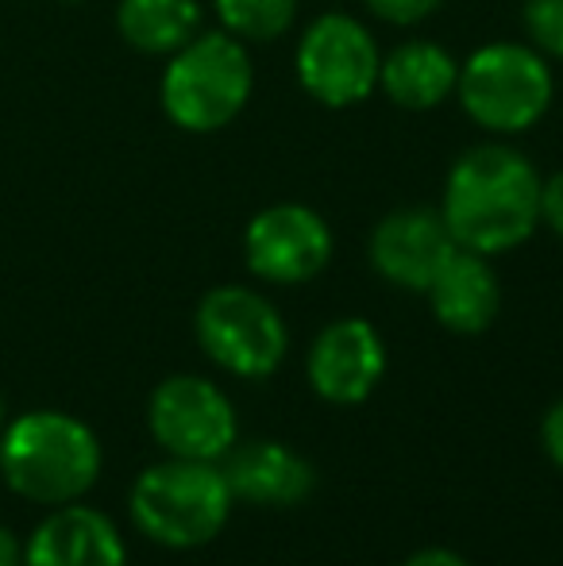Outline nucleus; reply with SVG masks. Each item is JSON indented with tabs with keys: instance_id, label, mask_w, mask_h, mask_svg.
Here are the masks:
<instances>
[{
	"instance_id": "nucleus-1",
	"label": "nucleus",
	"mask_w": 563,
	"mask_h": 566,
	"mask_svg": "<svg viewBox=\"0 0 563 566\" xmlns=\"http://www.w3.org/2000/svg\"><path fill=\"white\" fill-rule=\"evenodd\" d=\"M541 170L510 143H479L451 163L444 178L440 217L456 247L505 254L541 224Z\"/></svg>"
},
{
	"instance_id": "nucleus-2",
	"label": "nucleus",
	"mask_w": 563,
	"mask_h": 566,
	"mask_svg": "<svg viewBox=\"0 0 563 566\" xmlns=\"http://www.w3.org/2000/svg\"><path fill=\"white\" fill-rule=\"evenodd\" d=\"M0 478L31 505H74L101 478V440L70 412H20L0 428Z\"/></svg>"
},
{
	"instance_id": "nucleus-3",
	"label": "nucleus",
	"mask_w": 563,
	"mask_h": 566,
	"mask_svg": "<svg viewBox=\"0 0 563 566\" xmlns=\"http://www.w3.org/2000/svg\"><path fill=\"white\" fill-rule=\"evenodd\" d=\"M256 90V66L243 39L220 31H197L170 54L158 82V101L174 127L189 135H212L248 108Z\"/></svg>"
},
{
	"instance_id": "nucleus-4",
	"label": "nucleus",
	"mask_w": 563,
	"mask_h": 566,
	"mask_svg": "<svg viewBox=\"0 0 563 566\" xmlns=\"http://www.w3.org/2000/svg\"><path fill=\"white\" fill-rule=\"evenodd\" d=\"M132 521L147 539L174 552H189L217 536L232 513V490L217 462L163 459L132 485Z\"/></svg>"
},
{
	"instance_id": "nucleus-5",
	"label": "nucleus",
	"mask_w": 563,
	"mask_h": 566,
	"mask_svg": "<svg viewBox=\"0 0 563 566\" xmlns=\"http://www.w3.org/2000/svg\"><path fill=\"white\" fill-rule=\"evenodd\" d=\"M556 77L536 46L487 43L459 62L456 101L487 135H525L552 108Z\"/></svg>"
},
{
	"instance_id": "nucleus-6",
	"label": "nucleus",
	"mask_w": 563,
	"mask_h": 566,
	"mask_svg": "<svg viewBox=\"0 0 563 566\" xmlns=\"http://www.w3.org/2000/svg\"><path fill=\"white\" fill-rule=\"evenodd\" d=\"M194 328L205 355L236 378H267L290 350L282 313L248 285H217L205 293Z\"/></svg>"
},
{
	"instance_id": "nucleus-7",
	"label": "nucleus",
	"mask_w": 563,
	"mask_h": 566,
	"mask_svg": "<svg viewBox=\"0 0 563 566\" xmlns=\"http://www.w3.org/2000/svg\"><path fill=\"white\" fill-rule=\"evenodd\" d=\"M298 82L316 105L355 108L378 90L383 51L367 23L347 12H324L305 28L293 54Z\"/></svg>"
},
{
	"instance_id": "nucleus-8",
	"label": "nucleus",
	"mask_w": 563,
	"mask_h": 566,
	"mask_svg": "<svg viewBox=\"0 0 563 566\" xmlns=\"http://www.w3.org/2000/svg\"><path fill=\"white\" fill-rule=\"evenodd\" d=\"M147 424L174 459L217 462L236 448V409L209 378L174 374L150 394Z\"/></svg>"
},
{
	"instance_id": "nucleus-9",
	"label": "nucleus",
	"mask_w": 563,
	"mask_h": 566,
	"mask_svg": "<svg viewBox=\"0 0 563 566\" xmlns=\"http://www.w3.org/2000/svg\"><path fill=\"white\" fill-rule=\"evenodd\" d=\"M243 259H248V270L259 282H313L332 259V228L309 205H271V209L256 212L248 231H243Z\"/></svg>"
},
{
	"instance_id": "nucleus-10",
	"label": "nucleus",
	"mask_w": 563,
	"mask_h": 566,
	"mask_svg": "<svg viewBox=\"0 0 563 566\" xmlns=\"http://www.w3.org/2000/svg\"><path fill=\"white\" fill-rule=\"evenodd\" d=\"M309 386L332 405H359L375 394L386 374V343L363 316L336 321L313 339L309 350Z\"/></svg>"
},
{
	"instance_id": "nucleus-11",
	"label": "nucleus",
	"mask_w": 563,
	"mask_h": 566,
	"mask_svg": "<svg viewBox=\"0 0 563 566\" xmlns=\"http://www.w3.org/2000/svg\"><path fill=\"white\" fill-rule=\"evenodd\" d=\"M456 251L448 224H444L440 209H398L383 217L371 231V266L398 290L425 293L428 282L440 274V266Z\"/></svg>"
},
{
	"instance_id": "nucleus-12",
	"label": "nucleus",
	"mask_w": 563,
	"mask_h": 566,
	"mask_svg": "<svg viewBox=\"0 0 563 566\" xmlns=\"http://www.w3.org/2000/svg\"><path fill=\"white\" fill-rule=\"evenodd\" d=\"M23 566H128V552L105 513L59 505L23 539Z\"/></svg>"
},
{
	"instance_id": "nucleus-13",
	"label": "nucleus",
	"mask_w": 563,
	"mask_h": 566,
	"mask_svg": "<svg viewBox=\"0 0 563 566\" xmlns=\"http://www.w3.org/2000/svg\"><path fill=\"white\" fill-rule=\"evenodd\" d=\"M425 293L436 321L448 332H459V336L487 332L494 324L498 308H502V285H498L490 259L487 254L463 251V247L451 251V259L428 282Z\"/></svg>"
},
{
	"instance_id": "nucleus-14",
	"label": "nucleus",
	"mask_w": 563,
	"mask_h": 566,
	"mask_svg": "<svg viewBox=\"0 0 563 566\" xmlns=\"http://www.w3.org/2000/svg\"><path fill=\"white\" fill-rule=\"evenodd\" d=\"M225 459L228 467L220 470H225L232 497L256 501V505H298L313 493V467L285 443H243V448L228 451Z\"/></svg>"
},
{
	"instance_id": "nucleus-15",
	"label": "nucleus",
	"mask_w": 563,
	"mask_h": 566,
	"mask_svg": "<svg viewBox=\"0 0 563 566\" xmlns=\"http://www.w3.org/2000/svg\"><path fill=\"white\" fill-rule=\"evenodd\" d=\"M456 82L459 62L451 59V51L428 39L398 43L390 54H383V70H378V90L406 113L440 108L448 97H456Z\"/></svg>"
},
{
	"instance_id": "nucleus-16",
	"label": "nucleus",
	"mask_w": 563,
	"mask_h": 566,
	"mask_svg": "<svg viewBox=\"0 0 563 566\" xmlns=\"http://www.w3.org/2000/svg\"><path fill=\"white\" fill-rule=\"evenodd\" d=\"M116 31L139 54L170 59L201 31V4L197 0H121Z\"/></svg>"
},
{
	"instance_id": "nucleus-17",
	"label": "nucleus",
	"mask_w": 563,
	"mask_h": 566,
	"mask_svg": "<svg viewBox=\"0 0 563 566\" xmlns=\"http://www.w3.org/2000/svg\"><path fill=\"white\" fill-rule=\"evenodd\" d=\"M220 28L243 43H274L298 20V0H212Z\"/></svg>"
},
{
	"instance_id": "nucleus-18",
	"label": "nucleus",
	"mask_w": 563,
	"mask_h": 566,
	"mask_svg": "<svg viewBox=\"0 0 563 566\" xmlns=\"http://www.w3.org/2000/svg\"><path fill=\"white\" fill-rule=\"evenodd\" d=\"M521 23H525L529 46H536L544 59L563 62V0H525Z\"/></svg>"
},
{
	"instance_id": "nucleus-19",
	"label": "nucleus",
	"mask_w": 563,
	"mask_h": 566,
	"mask_svg": "<svg viewBox=\"0 0 563 566\" xmlns=\"http://www.w3.org/2000/svg\"><path fill=\"white\" fill-rule=\"evenodd\" d=\"M367 12L383 23H394V28H414V23H425L428 15H436L444 8V0H363Z\"/></svg>"
},
{
	"instance_id": "nucleus-20",
	"label": "nucleus",
	"mask_w": 563,
	"mask_h": 566,
	"mask_svg": "<svg viewBox=\"0 0 563 566\" xmlns=\"http://www.w3.org/2000/svg\"><path fill=\"white\" fill-rule=\"evenodd\" d=\"M541 224H549L563 239V166L541 186Z\"/></svg>"
},
{
	"instance_id": "nucleus-21",
	"label": "nucleus",
	"mask_w": 563,
	"mask_h": 566,
	"mask_svg": "<svg viewBox=\"0 0 563 566\" xmlns=\"http://www.w3.org/2000/svg\"><path fill=\"white\" fill-rule=\"evenodd\" d=\"M541 440H544V451H549V459L563 470V401H556L549 409V417H544V428H541Z\"/></svg>"
},
{
	"instance_id": "nucleus-22",
	"label": "nucleus",
	"mask_w": 563,
	"mask_h": 566,
	"mask_svg": "<svg viewBox=\"0 0 563 566\" xmlns=\"http://www.w3.org/2000/svg\"><path fill=\"white\" fill-rule=\"evenodd\" d=\"M0 566H23V539L0 524Z\"/></svg>"
},
{
	"instance_id": "nucleus-23",
	"label": "nucleus",
	"mask_w": 563,
	"mask_h": 566,
	"mask_svg": "<svg viewBox=\"0 0 563 566\" xmlns=\"http://www.w3.org/2000/svg\"><path fill=\"white\" fill-rule=\"evenodd\" d=\"M402 566H467V559H459L456 552H444V547H428V552H417Z\"/></svg>"
},
{
	"instance_id": "nucleus-24",
	"label": "nucleus",
	"mask_w": 563,
	"mask_h": 566,
	"mask_svg": "<svg viewBox=\"0 0 563 566\" xmlns=\"http://www.w3.org/2000/svg\"><path fill=\"white\" fill-rule=\"evenodd\" d=\"M4 420H8L4 417V394H0V428H4Z\"/></svg>"
}]
</instances>
